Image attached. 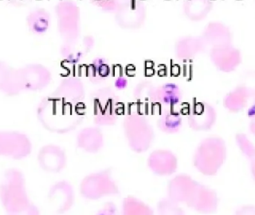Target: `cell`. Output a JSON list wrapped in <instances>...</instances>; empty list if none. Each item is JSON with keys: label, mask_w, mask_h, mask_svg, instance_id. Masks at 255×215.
<instances>
[{"label": "cell", "mask_w": 255, "mask_h": 215, "mask_svg": "<svg viewBox=\"0 0 255 215\" xmlns=\"http://www.w3.org/2000/svg\"><path fill=\"white\" fill-rule=\"evenodd\" d=\"M81 103H67L55 96H46L36 108L37 120L49 132L66 134L74 130L85 116Z\"/></svg>", "instance_id": "cell-1"}, {"label": "cell", "mask_w": 255, "mask_h": 215, "mask_svg": "<svg viewBox=\"0 0 255 215\" xmlns=\"http://www.w3.org/2000/svg\"><path fill=\"white\" fill-rule=\"evenodd\" d=\"M0 205L7 215L40 214L38 207L28 193L25 174L19 168H7L1 176Z\"/></svg>", "instance_id": "cell-2"}, {"label": "cell", "mask_w": 255, "mask_h": 215, "mask_svg": "<svg viewBox=\"0 0 255 215\" xmlns=\"http://www.w3.org/2000/svg\"><path fill=\"white\" fill-rule=\"evenodd\" d=\"M228 157L226 141L217 135L207 137L195 150L193 164L195 169L205 177H214L221 171Z\"/></svg>", "instance_id": "cell-3"}, {"label": "cell", "mask_w": 255, "mask_h": 215, "mask_svg": "<svg viewBox=\"0 0 255 215\" xmlns=\"http://www.w3.org/2000/svg\"><path fill=\"white\" fill-rule=\"evenodd\" d=\"M124 133L133 151L144 153L152 144L154 130L145 116L139 112L127 114L124 122Z\"/></svg>", "instance_id": "cell-4"}, {"label": "cell", "mask_w": 255, "mask_h": 215, "mask_svg": "<svg viewBox=\"0 0 255 215\" xmlns=\"http://www.w3.org/2000/svg\"><path fill=\"white\" fill-rule=\"evenodd\" d=\"M33 143L29 135L22 131L0 129V158L21 162L31 156Z\"/></svg>", "instance_id": "cell-5"}, {"label": "cell", "mask_w": 255, "mask_h": 215, "mask_svg": "<svg viewBox=\"0 0 255 215\" xmlns=\"http://www.w3.org/2000/svg\"><path fill=\"white\" fill-rule=\"evenodd\" d=\"M79 190L82 196L90 201H97L119 193L116 183L107 171L93 173L85 177Z\"/></svg>", "instance_id": "cell-6"}, {"label": "cell", "mask_w": 255, "mask_h": 215, "mask_svg": "<svg viewBox=\"0 0 255 215\" xmlns=\"http://www.w3.org/2000/svg\"><path fill=\"white\" fill-rule=\"evenodd\" d=\"M94 123L100 126L115 124L119 116L120 100L111 91H100L91 96Z\"/></svg>", "instance_id": "cell-7"}, {"label": "cell", "mask_w": 255, "mask_h": 215, "mask_svg": "<svg viewBox=\"0 0 255 215\" xmlns=\"http://www.w3.org/2000/svg\"><path fill=\"white\" fill-rule=\"evenodd\" d=\"M217 117L216 108L205 101L193 102L187 115L189 126L199 132L211 130L217 123Z\"/></svg>", "instance_id": "cell-8"}, {"label": "cell", "mask_w": 255, "mask_h": 215, "mask_svg": "<svg viewBox=\"0 0 255 215\" xmlns=\"http://www.w3.org/2000/svg\"><path fill=\"white\" fill-rule=\"evenodd\" d=\"M37 162L44 172L58 174L67 166V154L64 149L57 144H45L37 151Z\"/></svg>", "instance_id": "cell-9"}, {"label": "cell", "mask_w": 255, "mask_h": 215, "mask_svg": "<svg viewBox=\"0 0 255 215\" xmlns=\"http://www.w3.org/2000/svg\"><path fill=\"white\" fill-rule=\"evenodd\" d=\"M18 88L20 94L40 92L49 85V74L44 69L30 66L16 71Z\"/></svg>", "instance_id": "cell-10"}, {"label": "cell", "mask_w": 255, "mask_h": 215, "mask_svg": "<svg viewBox=\"0 0 255 215\" xmlns=\"http://www.w3.org/2000/svg\"><path fill=\"white\" fill-rule=\"evenodd\" d=\"M186 205L197 213L211 214L218 210L220 199L215 191L198 183Z\"/></svg>", "instance_id": "cell-11"}, {"label": "cell", "mask_w": 255, "mask_h": 215, "mask_svg": "<svg viewBox=\"0 0 255 215\" xmlns=\"http://www.w3.org/2000/svg\"><path fill=\"white\" fill-rule=\"evenodd\" d=\"M48 200L57 213L64 214L67 213L75 203V192L73 186L65 180L56 182L49 189Z\"/></svg>", "instance_id": "cell-12"}, {"label": "cell", "mask_w": 255, "mask_h": 215, "mask_svg": "<svg viewBox=\"0 0 255 215\" xmlns=\"http://www.w3.org/2000/svg\"><path fill=\"white\" fill-rule=\"evenodd\" d=\"M148 166L156 175L167 177L176 172L178 159L169 150H154L148 156Z\"/></svg>", "instance_id": "cell-13"}, {"label": "cell", "mask_w": 255, "mask_h": 215, "mask_svg": "<svg viewBox=\"0 0 255 215\" xmlns=\"http://www.w3.org/2000/svg\"><path fill=\"white\" fill-rule=\"evenodd\" d=\"M198 182L190 176L181 174L172 179L168 185V198L178 204H187Z\"/></svg>", "instance_id": "cell-14"}, {"label": "cell", "mask_w": 255, "mask_h": 215, "mask_svg": "<svg viewBox=\"0 0 255 215\" xmlns=\"http://www.w3.org/2000/svg\"><path fill=\"white\" fill-rule=\"evenodd\" d=\"M254 90L245 85H240L228 92L223 98V107L229 112L238 114L248 107L253 98Z\"/></svg>", "instance_id": "cell-15"}, {"label": "cell", "mask_w": 255, "mask_h": 215, "mask_svg": "<svg viewBox=\"0 0 255 215\" xmlns=\"http://www.w3.org/2000/svg\"><path fill=\"white\" fill-rule=\"evenodd\" d=\"M182 98L181 89L175 84H166L148 93V99L151 103L163 105L168 108H173L181 103Z\"/></svg>", "instance_id": "cell-16"}, {"label": "cell", "mask_w": 255, "mask_h": 215, "mask_svg": "<svg viewBox=\"0 0 255 215\" xmlns=\"http://www.w3.org/2000/svg\"><path fill=\"white\" fill-rule=\"evenodd\" d=\"M76 144L87 153H97L104 146V135L98 127L85 128L78 134Z\"/></svg>", "instance_id": "cell-17"}, {"label": "cell", "mask_w": 255, "mask_h": 215, "mask_svg": "<svg viewBox=\"0 0 255 215\" xmlns=\"http://www.w3.org/2000/svg\"><path fill=\"white\" fill-rule=\"evenodd\" d=\"M183 119L181 114L172 108L163 110L157 119V126L162 132L175 134L182 128Z\"/></svg>", "instance_id": "cell-18"}, {"label": "cell", "mask_w": 255, "mask_h": 215, "mask_svg": "<svg viewBox=\"0 0 255 215\" xmlns=\"http://www.w3.org/2000/svg\"><path fill=\"white\" fill-rule=\"evenodd\" d=\"M216 65L223 72L233 71L241 61L238 51L233 49H223L214 52Z\"/></svg>", "instance_id": "cell-19"}, {"label": "cell", "mask_w": 255, "mask_h": 215, "mask_svg": "<svg viewBox=\"0 0 255 215\" xmlns=\"http://www.w3.org/2000/svg\"><path fill=\"white\" fill-rule=\"evenodd\" d=\"M0 93L11 97L21 94L16 81V71H12L1 64H0Z\"/></svg>", "instance_id": "cell-20"}, {"label": "cell", "mask_w": 255, "mask_h": 215, "mask_svg": "<svg viewBox=\"0 0 255 215\" xmlns=\"http://www.w3.org/2000/svg\"><path fill=\"white\" fill-rule=\"evenodd\" d=\"M235 143L241 154L249 161L255 157V144L247 134L240 132L235 136Z\"/></svg>", "instance_id": "cell-21"}, {"label": "cell", "mask_w": 255, "mask_h": 215, "mask_svg": "<svg viewBox=\"0 0 255 215\" xmlns=\"http://www.w3.org/2000/svg\"><path fill=\"white\" fill-rule=\"evenodd\" d=\"M124 215H149L150 209L144 203L134 198H126L123 203Z\"/></svg>", "instance_id": "cell-22"}, {"label": "cell", "mask_w": 255, "mask_h": 215, "mask_svg": "<svg viewBox=\"0 0 255 215\" xmlns=\"http://www.w3.org/2000/svg\"><path fill=\"white\" fill-rule=\"evenodd\" d=\"M178 203L172 201L170 198L163 199L159 203L158 210L161 211V214L164 215H179L182 214L181 209L178 207Z\"/></svg>", "instance_id": "cell-23"}, {"label": "cell", "mask_w": 255, "mask_h": 215, "mask_svg": "<svg viewBox=\"0 0 255 215\" xmlns=\"http://www.w3.org/2000/svg\"><path fill=\"white\" fill-rule=\"evenodd\" d=\"M91 66H92L93 70H94L93 76H95L96 74L98 73L100 77L106 78L110 73V68H109V65L105 63L103 59L99 58V59L95 60L94 64Z\"/></svg>", "instance_id": "cell-24"}, {"label": "cell", "mask_w": 255, "mask_h": 215, "mask_svg": "<svg viewBox=\"0 0 255 215\" xmlns=\"http://www.w3.org/2000/svg\"><path fill=\"white\" fill-rule=\"evenodd\" d=\"M237 215H255V207L253 205H244L237 210Z\"/></svg>", "instance_id": "cell-25"}, {"label": "cell", "mask_w": 255, "mask_h": 215, "mask_svg": "<svg viewBox=\"0 0 255 215\" xmlns=\"http://www.w3.org/2000/svg\"><path fill=\"white\" fill-rule=\"evenodd\" d=\"M247 117L250 120L255 117V91L253 93V98L250 102V106L247 107Z\"/></svg>", "instance_id": "cell-26"}, {"label": "cell", "mask_w": 255, "mask_h": 215, "mask_svg": "<svg viewBox=\"0 0 255 215\" xmlns=\"http://www.w3.org/2000/svg\"><path fill=\"white\" fill-rule=\"evenodd\" d=\"M127 85L128 82L125 78L119 77L115 81V87H116L118 89L124 90V88H127Z\"/></svg>", "instance_id": "cell-27"}, {"label": "cell", "mask_w": 255, "mask_h": 215, "mask_svg": "<svg viewBox=\"0 0 255 215\" xmlns=\"http://www.w3.org/2000/svg\"><path fill=\"white\" fill-rule=\"evenodd\" d=\"M250 171L252 178L255 182V157L250 161Z\"/></svg>", "instance_id": "cell-28"}, {"label": "cell", "mask_w": 255, "mask_h": 215, "mask_svg": "<svg viewBox=\"0 0 255 215\" xmlns=\"http://www.w3.org/2000/svg\"><path fill=\"white\" fill-rule=\"evenodd\" d=\"M249 130L252 135L255 137V117L250 120V124H249Z\"/></svg>", "instance_id": "cell-29"}]
</instances>
